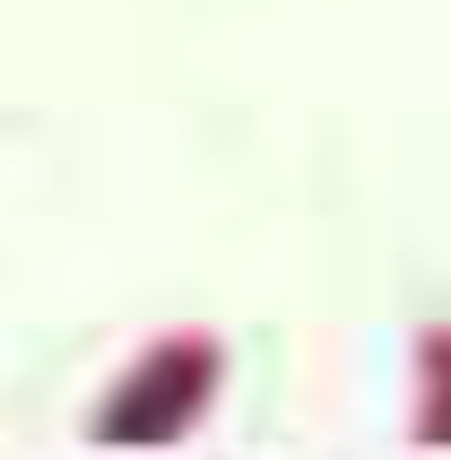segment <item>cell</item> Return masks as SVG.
Wrapping results in <instances>:
<instances>
[{
    "label": "cell",
    "mask_w": 451,
    "mask_h": 460,
    "mask_svg": "<svg viewBox=\"0 0 451 460\" xmlns=\"http://www.w3.org/2000/svg\"><path fill=\"white\" fill-rule=\"evenodd\" d=\"M217 374H226V348H217L208 331L156 339L148 357H139L122 383L104 391L96 443H174V435H191V426H200V409L217 400Z\"/></svg>",
    "instance_id": "6da1fadb"
},
{
    "label": "cell",
    "mask_w": 451,
    "mask_h": 460,
    "mask_svg": "<svg viewBox=\"0 0 451 460\" xmlns=\"http://www.w3.org/2000/svg\"><path fill=\"white\" fill-rule=\"evenodd\" d=\"M417 443L451 452V322L417 339Z\"/></svg>",
    "instance_id": "7a4b0ae2"
}]
</instances>
